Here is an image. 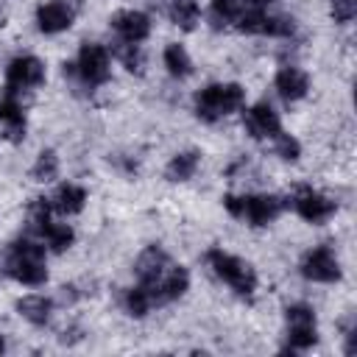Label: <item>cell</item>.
<instances>
[{
    "mask_svg": "<svg viewBox=\"0 0 357 357\" xmlns=\"http://www.w3.org/2000/svg\"><path fill=\"white\" fill-rule=\"evenodd\" d=\"M3 271L8 276H14L17 282L22 284H31V287H39L47 282V268H45V245L22 237L17 243L8 245L6 251V262H3Z\"/></svg>",
    "mask_w": 357,
    "mask_h": 357,
    "instance_id": "obj_1",
    "label": "cell"
},
{
    "mask_svg": "<svg viewBox=\"0 0 357 357\" xmlns=\"http://www.w3.org/2000/svg\"><path fill=\"white\" fill-rule=\"evenodd\" d=\"M245 103V89L240 84H209L195 95V114L206 123H215Z\"/></svg>",
    "mask_w": 357,
    "mask_h": 357,
    "instance_id": "obj_2",
    "label": "cell"
},
{
    "mask_svg": "<svg viewBox=\"0 0 357 357\" xmlns=\"http://www.w3.org/2000/svg\"><path fill=\"white\" fill-rule=\"evenodd\" d=\"M206 262L215 271V276H220L237 296H251L257 290V273L245 259H240L234 254H226L220 248H212L206 254Z\"/></svg>",
    "mask_w": 357,
    "mask_h": 357,
    "instance_id": "obj_3",
    "label": "cell"
},
{
    "mask_svg": "<svg viewBox=\"0 0 357 357\" xmlns=\"http://www.w3.org/2000/svg\"><path fill=\"white\" fill-rule=\"evenodd\" d=\"M223 206L231 218H240L251 226H265L282 212L279 195H223Z\"/></svg>",
    "mask_w": 357,
    "mask_h": 357,
    "instance_id": "obj_4",
    "label": "cell"
},
{
    "mask_svg": "<svg viewBox=\"0 0 357 357\" xmlns=\"http://www.w3.org/2000/svg\"><path fill=\"white\" fill-rule=\"evenodd\" d=\"M73 70L78 73V78L86 86H100L109 81L112 75V61H109V50L98 42H84L78 50V64H73Z\"/></svg>",
    "mask_w": 357,
    "mask_h": 357,
    "instance_id": "obj_5",
    "label": "cell"
},
{
    "mask_svg": "<svg viewBox=\"0 0 357 357\" xmlns=\"http://www.w3.org/2000/svg\"><path fill=\"white\" fill-rule=\"evenodd\" d=\"M287 318V343L293 351H304L318 340V329H315V312L307 304H293L284 310Z\"/></svg>",
    "mask_w": 357,
    "mask_h": 357,
    "instance_id": "obj_6",
    "label": "cell"
},
{
    "mask_svg": "<svg viewBox=\"0 0 357 357\" xmlns=\"http://www.w3.org/2000/svg\"><path fill=\"white\" fill-rule=\"evenodd\" d=\"M290 204H293V209H296L304 220H310V223H324V220H329V218L335 215V209H337L332 198H326L324 192H318V190H312V187H296Z\"/></svg>",
    "mask_w": 357,
    "mask_h": 357,
    "instance_id": "obj_7",
    "label": "cell"
},
{
    "mask_svg": "<svg viewBox=\"0 0 357 357\" xmlns=\"http://www.w3.org/2000/svg\"><path fill=\"white\" fill-rule=\"evenodd\" d=\"M301 273L310 282H337L340 279V262L329 245H318V248L304 254Z\"/></svg>",
    "mask_w": 357,
    "mask_h": 357,
    "instance_id": "obj_8",
    "label": "cell"
},
{
    "mask_svg": "<svg viewBox=\"0 0 357 357\" xmlns=\"http://www.w3.org/2000/svg\"><path fill=\"white\" fill-rule=\"evenodd\" d=\"M6 86H11V89H33V86H39L42 81H45V64H42V59H36V56H17V59H11L8 61V67H6Z\"/></svg>",
    "mask_w": 357,
    "mask_h": 357,
    "instance_id": "obj_9",
    "label": "cell"
},
{
    "mask_svg": "<svg viewBox=\"0 0 357 357\" xmlns=\"http://www.w3.org/2000/svg\"><path fill=\"white\" fill-rule=\"evenodd\" d=\"M75 20V6L70 0H47L36 8V25L42 33H59L67 31Z\"/></svg>",
    "mask_w": 357,
    "mask_h": 357,
    "instance_id": "obj_10",
    "label": "cell"
},
{
    "mask_svg": "<svg viewBox=\"0 0 357 357\" xmlns=\"http://www.w3.org/2000/svg\"><path fill=\"white\" fill-rule=\"evenodd\" d=\"M243 126L254 139H273L282 131L279 114L271 109V103H257L243 112Z\"/></svg>",
    "mask_w": 357,
    "mask_h": 357,
    "instance_id": "obj_11",
    "label": "cell"
},
{
    "mask_svg": "<svg viewBox=\"0 0 357 357\" xmlns=\"http://www.w3.org/2000/svg\"><path fill=\"white\" fill-rule=\"evenodd\" d=\"M0 128L8 142H20L25 137V112L17 100V89H11V86H6V92L0 98Z\"/></svg>",
    "mask_w": 357,
    "mask_h": 357,
    "instance_id": "obj_12",
    "label": "cell"
},
{
    "mask_svg": "<svg viewBox=\"0 0 357 357\" xmlns=\"http://www.w3.org/2000/svg\"><path fill=\"white\" fill-rule=\"evenodd\" d=\"M109 22H112V28L117 31V36H120L123 42H134V45H139V42L148 39V33H151V20H148V14L134 11V8L117 11Z\"/></svg>",
    "mask_w": 357,
    "mask_h": 357,
    "instance_id": "obj_13",
    "label": "cell"
},
{
    "mask_svg": "<svg viewBox=\"0 0 357 357\" xmlns=\"http://www.w3.org/2000/svg\"><path fill=\"white\" fill-rule=\"evenodd\" d=\"M167 265H170L167 251L159 248V245H148V248L139 251V257L134 262V273H137L139 284H153L167 271Z\"/></svg>",
    "mask_w": 357,
    "mask_h": 357,
    "instance_id": "obj_14",
    "label": "cell"
},
{
    "mask_svg": "<svg viewBox=\"0 0 357 357\" xmlns=\"http://www.w3.org/2000/svg\"><path fill=\"white\" fill-rule=\"evenodd\" d=\"M310 89V78L304 70L298 67H282L276 73V92L290 103V100H301Z\"/></svg>",
    "mask_w": 357,
    "mask_h": 357,
    "instance_id": "obj_15",
    "label": "cell"
},
{
    "mask_svg": "<svg viewBox=\"0 0 357 357\" xmlns=\"http://www.w3.org/2000/svg\"><path fill=\"white\" fill-rule=\"evenodd\" d=\"M50 310H53V301L47 296H39V293H31V296H22L17 301V312L31 321L33 326H42L50 321Z\"/></svg>",
    "mask_w": 357,
    "mask_h": 357,
    "instance_id": "obj_16",
    "label": "cell"
},
{
    "mask_svg": "<svg viewBox=\"0 0 357 357\" xmlns=\"http://www.w3.org/2000/svg\"><path fill=\"white\" fill-rule=\"evenodd\" d=\"M84 204H86V190L78 184H61L53 195V209L61 215H75L84 209Z\"/></svg>",
    "mask_w": 357,
    "mask_h": 357,
    "instance_id": "obj_17",
    "label": "cell"
},
{
    "mask_svg": "<svg viewBox=\"0 0 357 357\" xmlns=\"http://www.w3.org/2000/svg\"><path fill=\"white\" fill-rule=\"evenodd\" d=\"M198 165H201V153L198 151H181L167 162L165 176H167V181H187V178L195 176Z\"/></svg>",
    "mask_w": 357,
    "mask_h": 357,
    "instance_id": "obj_18",
    "label": "cell"
},
{
    "mask_svg": "<svg viewBox=\"0 0 357 357\" xmlns=\"http://www.w3.org/2000/svg\"><path fill=\"white\" fill-rule=\"evenodd\" d=\"M165 67H167V73H170L173 78H187V75L192 73V59H190V53L184 50V45L173 42V45L165 47Z\"/></svg>",
    "mask_w": 357,
    "mask_h": 357,
    "instance_id": "obj_19",
    "label": "cell"
},
{
    "mask_svg": "<svg viewBox=\"0 0 357 357\" xmlns=\"http://www.w3.org/2000/svg\"><path fill=\"white\" fill-rule=\"evenodd\" d=\"M198 0H173L170 3V17H173V22L178 25V28H184V31H192L195 28V22H198Z\"/></svg>",
    "mask_w": 357,
    "mask_h": 357,
    "instance_id": "obj_20",
    "label": "cell"
},
{
    "mask_svg": "<svg viewBox=\"0 0 357 357\" xmlns=\"http://www.w3.org/2000/svg\"><path fill=\"white\" fill-rule=\"evenodd\" d=\"M39 234L47 240V245H50L53 251H64V248H70L73 240H75V231H73L67 223H53V220H50Z\"/></svg>",
    "mask_w": 357,
    "mask_h": 357,
    "instance_id": "obj_21",
    "label": "cell"
},
{
    "mask_svg": "<svg viewBox=\"0 0 357 357\" xmlns=\"http://www.w3.org/2000/svg\"><path fill=\"white\" fill-rule=\"evenodd\" d=\"M123 304H126L128 315H134V318H142V315H148V310L153 307V298H151V293H148L142 284H137V287L126 290V298H123Z\"/></svg>",
    "mask_w": 357,
    "mask_h": 357,
    "instance_id": "obj_22",
    "label": "cell"
},
{
    "mask_svg": "<svg viewBox=\"0 0 357 357\" xmlns=\"http://www.w3.org/2000/svg\"><path fill=\"white\" fill-rule=\"evenodd\" d=\"M56 173H59V156H56V151H42V153L36 156V162H33L31 176H33L36 181H53Z\"/></svg>",
    "mask_w": 357,
    "mask_h": 357,
    "instance_id": "obj_23",
    "label": "cell"
},
{
    "mask_svg": "<svg viewBox=\"0 0 357 357\" xmlns=\"http://www.w3.org/2000/svg\"><path fill=\"white\" fill-rule=\"evenodd\" d=\"M243 0H212V20L220 25L226 22H234L240 14H243Z\"/></svg>",
    "mask_w": 357,
    "mask_h": 357,
    "instance_id": "obj_24",
    "label": "cell"
},
{
    "mask_svg": "<svg viewBox=\"0 0 357 357\" xmlns=\"http://www.w3.org/2000/svg\"><path fill=\"white\" fill-rule=\"evenodd\" d=\"M114 53H117V59L123 61V67L128 70V73H139L142 70V53H139V45H134V42H117V47H114Z\"/></svg>",
    "mask_w": 357,
    "mask_h": 357,
    "instance_id": "obj_25",
    "label": "cell"
},
{
    "mask_svg": "<svg viewBox=\"0 0 357 357\" xmlns=\"http://www.w3.org/2000/svg\"><path fill=\"white\" fill-rule=\"evenodd\" d=\"M273 142H276V153H279L284 162H296V159L301 156V145H298V139H296V137H290V134L279 131V134L273 137Z\"/></svg>",
    "mask_w": 357,
    "mask_h": 357,
    "instance_id": "obj_26",
    "label": "cell"
},
{
    "mask_svg": "<svg viewBox=\"0 0 357 357\" xmlns=\"http://www.w3.org/2000/svg\"><path fill=\"white\" fill-rule=\"evenodd\" d=\"M293 31H296V22L290 20V17H271V14H265V28H262V33H268V36H293Z\"/></svg>",
    "mask_w": 357,
    "mask_h": 357,
    "instance_id": "obj_27",
    "label": "cell"
},
{
    "mask_svg": "<svg viewBox=\"0 0 357 357\" xmlns=\"http://www.w3.org/2000/svg\"><path fill=\"white\" fill-rule=\"evenodd\" d=\"M329 11L335 22H351L357 14V0H329Z\"/></svg>",
    "mask_w": 357,
    "mask_h": 357,
    "instance_id": "obj_28",
    "label": "cell"
},
{
    "mask_svg": "<svg viewBox=\"0 0 357 357\" xmlns=\"http://www.w3.org/2000/svg\"><path fill=\"white\" fill-rule=\"evenodd\" d=\"M268 3H271V0H243L245 8H265Z\"/></svg>",
    "mask_w": 357,
    "mask_h": 357,
    "instance_id": "obj_29",
    "label": "cell"
},
{
    "mask_svg": "<svg viewBox=\"0 0 357 357\" xmlns=\"http://www.w3.org/2000/svg\"><path fill=\"white\" fill-rule=\"evenodd\" d=\"M3 349H6V343H3V337H0V354H3Z\"/></svg>",
    "mask_w": 357,
    "mask_h": 357,
    "instance_id": "obj_30",
    "label": "cell"
}]
</instances>
